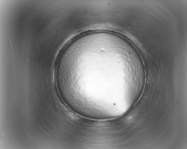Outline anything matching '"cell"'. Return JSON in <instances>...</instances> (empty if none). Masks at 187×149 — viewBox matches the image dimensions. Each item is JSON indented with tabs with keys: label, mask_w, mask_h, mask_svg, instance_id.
Here are the masks:
<instances>
[{
	"label": "cell",
	"mask_w": 187,
	"mask_h": 149,
	"mask_svg": "<svg viewBox=\"0 0 187 149\" xmlns=\"http://www.w3.org/2000/svg\"><path fill=\"white\" fill-rule=\"evenodd\" d=\"M57 78L64 96L74 105L96 114L117 107L124 87L139 88L145 79L141 59L118 38L90 37L62 55Z\"/></svg>",
	"instance_id": "6da1fadb"
}]
</instances>
